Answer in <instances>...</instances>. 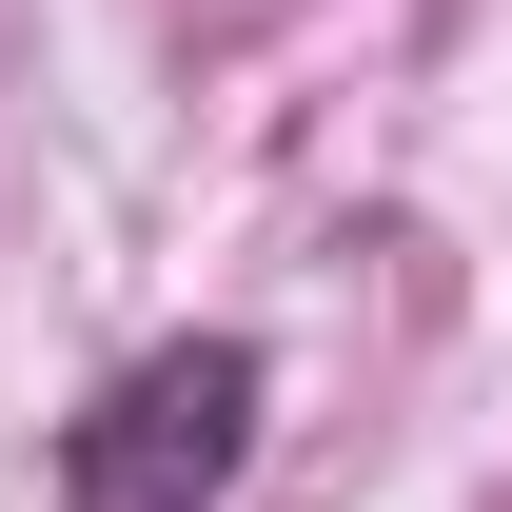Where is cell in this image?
<instances>
[{
    "instance_id": "obj_1",
    "label": "cell",
    "mask_w": 512,
    "mask_h": 512,
    "mask_svg": "<svg viewBox=\"0 0 512 512\" xmlns=\"http://www.w3.org/2000/svg\"><path fill=\"white\" fill-rule=\"evenodd\" d=\"M256 335H178V355H138L99 414L60 434V512H217L256 473Z\"/></svg>"
}]
</instances>
